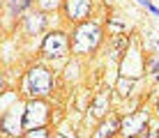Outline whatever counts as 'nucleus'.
I'll return each mask as SVG.
<instances>
[{
	"label": "nucleus",
	"mask_w": 159,
	"mask_h": 138,
	"mask_svg": "<svg viewBox=\"0 0 159 138\" xmlns=\"http://www.w3.org/2000/svg\"><path fill=\"white\" fill-rule=\"evenodd\" d=\"M145 124H148V113H145V110H139V113L127 115V118L120 122V131L131 138V136H139L141 131L145 129Z\"/></svg>",
	"instance_id": "obj_5"
},
{
	"label": "nucleus",
	"mask_w": 159,
	"mask_h": 138,
	"mask_svg": "<svg viewBox=\"0 0 159 138\" xmlns=\"http://www.w3.org/2000/svg\"><path fill=\"white\" fill-rule=\"evenodd\" d=\"M104 104H106V95H102V97L95 101V113H97V115L104 113Z\"/></svg>",
	"instance_id": "obj_12"
},
{
	"label": "nucleus",
	"mask_w": 159,
	"mask_h": 138,
	"mask_svg": "<svg viewBox=\"0 0 159 138\" xmlns=\"http://www.w3.org/2000/svg\"><path fill=\"white\" fill-rule=\"evenodd\" d=\"M58 5H60V0H39V7L46 9V12H48V9H56Z\"/></svg>",
	"instance_id": "obj_11"
},
{
	"label": "nucleus",
	"mask_w": 159,
	"mask_h": 138,
	"mask_svg": "<svg viewBox=\"0 0 159 138\" xmlns=\"http://www.w3.org/2000/svg\"><path fill=\"white\" fill-rule=\"evenodd\" d=\"M102 42V30L97 23H81L74 32V51L76 53H90L92 48H97V44Z\"/></svg>",
	"instance_id": "obj_1"
},
{
	"label": "nucleus",
	"mask_w": 159,
	"mask_h": 138,
	"mask_svg": "<svg viewBox=\"0 0 159 138\" xmlns=\"http://www.w3.org/2000/svg\"><path fill=\"white\" fill-rule=\"evenodd\" d=\"M0 92H2V78H0Z\"/></svg>",
	"instance_id": "obj_15"
},
{
	"label": "nucleus",
	"mask_w": 159,
	"mask_h": 138,
	"mask_svg": "<svg viewBox=\"0 0 159 138\" xmlns=\"http://www.w3.org/2000/svg\"><path fill=\"white\" fill-rule=\"evenodd\" d=\"M65 9L72 21H83L90 14V0H65Z\"/></svg>",
	"instance_id": "obj_6"
},
{
	"label": "nucleus",
	"mask_w": 159,
	"mask_h": 138,
	"mask_svg": "<svg viewBox=\"0 0 159 138\" xmlns=\"http://www.w3.org/2000/svg\"><path fill=\"white\" fill-rule=\"evenodd\" d=\"M51 85H53V78L44 67H35L28 71V92L32 97H44L51 92Z\"/></svg>",
	"instance_id": "obj_2"
},
{
	"label": "nucleus",
	"mask_w": 159,
	"mask_h": 138,
	"mask_svg": "<svg viewBox=\"0 0 159 138\" xmlns=\"http://www.w3.org/2000/svg\"><path fill=\"white\" fill-rule=\"evenodd\" d=\"M56 138H76V136L72 134V131H65L62 129V131H58V134H56Z\"/></svg>",
	"instance_id": "obj_13"
},
{
	"label": "nucleus",
	"mask_w": 159,
	"mask_h": 138,
	"mask_svg": "<svg viewBox=\"0 0 159 138\" xmlns=\"http://www.w3.org/2000/svg\"><path fill=\"white\" fill-rule=\"evenodd\" d=\"M152 69H155V74H157V78H159V62H155V65H152Z\"/></svg>",
	"instance_id": "obj_14"
},
{
	"label": "nucleus",
	"mask_w": 159,
	"mask_h": 138,
	"mask_svg": "<svg viewBox=\"0 0 159 138\" xmlns=\"http://www.w3.org/2000/svg\"><path fill=\"white\" fill-rule=\"evenodd\" d=\"M157 115H159V104H157Z\"/></svg>",
	"instance_id": "obj_16"
},
{
	"label": "nucleus",
	"mask_w": 159,
	"mask_h": 138,
	"mask_svg": "<svg viewBox=\"0 0 159 138\" xmlns=\"http://www.w3.org/2000/svg\"><path fill=\"white\" fill-rule=\"evenodd\" d=\"M116 129H118V120L116 118H108V120H104V122L99 124V131H97L92 138H111Z\"/></svg>",
	"instance_id": "obj_7"
},
{
	"label": "nucleus",
	"mask_w": 159,
	"mask_h": 138,
	"mask_svg": "<svg viewBox=\"0 0 159 138\" xmlns=\"http://www.w3.org/2000/svg\"><path fill=\"white\" fill-rule=\"evenodd\" d=\"M25 138H48V131L44 129V127H39V129H30L28 134H25Z\"/></svg>",
	"instance_id": "obj_10"
},
{
	"label": "nucleus",
	"mask_w": 159,
	"mask_h": 138,
	"mask_svg": "<svg viewBox=\"0 0 159 138\" xmlns=\"http://www.w3.org/2000/svg\"><path fill=\"white\" fill-rule=\"evenodd\" d=\"M69 48V42L67 37L62 35V32H51V35H46V39L42 44V51L46 58H62L65 53H67Z\"/></svg>",
	"instance_id": "obj_4"
},
{
	"label": "nucleus",
	"mask_w": 159,
	"mask_h": 138,
	"mask_svg": "<svg viewBox=\"0 0 159 138\" xmlns=\"http://www.w3.org/2000/svg\"><path fill=\"white\" fill-rule=\"evenodd\" d=\"M32 2V0H9V9H12V12H23L25 7H28V5Z\"/></svg>",
	"instance_id": "obj_8"
},
{
	"label": "nucleus",
	"mask_w": 159,
	"mask_h": 138,
	"mask_svg": "<svg viewBox=\"0 0 159 138\" xmlns=\"http://www.w3.org/2000/svg\"><path fill=\"white\" fill-rule=\"evenodd\" d=\"M48 118V108L42 101H30L23 110V129H39Z\"/></svg>",
	"instance_id": "obj_3"
},
{
	"label": "nucleus",
	"mask_w": 159,
	"mask_h": 138,
	"mask_svg": "<svg viewBox=\"0 0 159 138\" xmlns=\"http://www.w3.org/2000/svg\"><path fill=\"white\" fill-rule=\"evenodd\" d=\"M42 25H44V19H42V16H30V21H28V30H30V32L39 30Z\"/></svg>",
	"instance_id": "obj_9"
}]
</instances>
